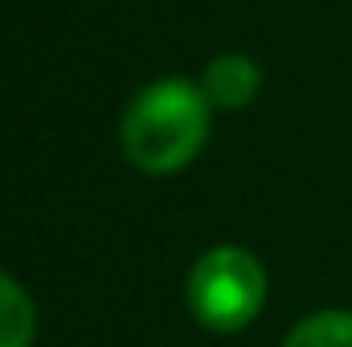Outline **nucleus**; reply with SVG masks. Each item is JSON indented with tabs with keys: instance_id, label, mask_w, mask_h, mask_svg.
Masks as SVG:
<instances>
[{
	"instance_id": "obj_5",
	"label": "nucleus",
	"mask_w": 352,
	"mask_h": 347,
	"mask_svg": "<svg viewBox=\"0 0 352 347\" xmlns=\"http://www.w3.org/2000/svg\"><path fill=\"white\" fill-rule=\"evenodd\" d=\"M283 347H352V315L344 311H320L303 319Z\"/></svg>"
},
{
	"instance_id": "obj_3",
	"label": "nucleus",
	"mask_w": 352,
	"mask_h": 347,
	"mask_svg": "<svg viewBox=\"0 0 352 347\" xmlns=\"http://www.w3.org/2000/svg\"><path fill=\"white\" fill-rule=\"evenodd\" d=\"M263 86V70L246 58V53H221L205 66V78H201V90L213 106H246L254 102V94Z\"/></svg>"
},
{
	"instance_id": "obj_4",
	"label": "nucleus",
	"mask_w": 352,
	"mask_h": 347,
	"mask_svg": "<svg viewBox=\"0 0 352 347\" xmlns=\"http://www.w3.org/2000/svg\"><path fill=\"white\" fill-rule=\"evenodd\" d=\"M37 335V307L25 286L0 274V347H29Z\"/></svg>"
},
{
	"instance_id": "obj_2",
	"label": "nucleus",
	"mask_w": 352,
	"mask_h": 347,
	"mask_svg": "<svg viewBox=\"0 0 352 347\" xmlns=\"http://www.w3.org/2000/svg\"><path fill=\"white\" fill-rule=\"evenodd\" d=\"M266 302V270L242 246H217L188 274V307L209 331H242Z\"/></svg>"
},
{
	"instance_id": "obj_1",
	"label": "nucleus",
	"mask_w": 352,
	"mask_h": 347,
	"mask_svg": "<svg viewBox=\"0 0 352 347\" xmlns=\"http://www.w3.org/2000/svg\"><path fill=\"white\" fill-rule=\"evenodd\" d=\"M209 135V98L188 78H160L123 115V152L140 172L184 168Z\"/></svg>"
}]
</instances>
